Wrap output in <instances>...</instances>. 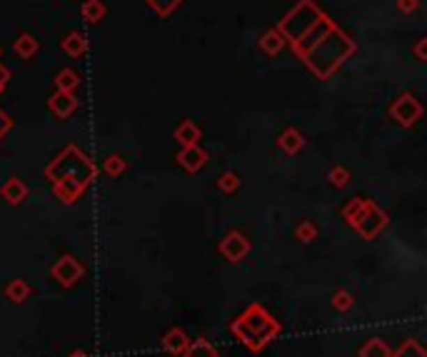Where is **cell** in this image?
I'll return each instance as SVG.
<instances>
[{
  "mask_svg": "<svg viewBox=\"0 0 427 357\" xmlns=\"http://www.w3.org/2000/svg\"><path fill=\"white\" fill-rule=\"evenodd\" d=\"M175 160H178V165L183 167V170H188V173H197V170L208 162V153H205L200 145H185V148H180Z\"/></svg>",
  "mask_w": 427,
  "mask_h": 357,
  "instance_id": "obj_11",
  "label": "cell"
},
{
  "mask_svg": "<svg viewBox=\"0 0 427 357\" xmlns=\"http://www.w3.org/2000/svg\"><path fill=\"white\" fill-rule=\"evenodd\" d=\"M360 357H390V347L382 340H370L368 345L360 350Z\"/></svg>",
  "mask_w": 427,
  "mask_h": 357,
  "instance_id": "obj_24",
  "label": "cell"
},
{
  "mask_svg": "<svg viewBox=\"0 0 427 357\" xmlns=\"http://www.w3.org/2000/svg\"><path fill=\"white\" fill-rule=\"evenodd\" d=\"M185 357H218V352L208 340H195V342H188Z\"/></svg>",
  "mask_w": 427,
  "mask_h": 357,
  "instance_id": "obj_21",
  "label": "cell"
},
{
  "mask_svg": "<svg viewBox=\"0 0 427 357\" xmlns=\"http://www.w3.org/2000/svg\"><path fill=\"white\" fill-rule=\"evenodd\" d=\"M80 88V75L73 68H63L55 75V90H66V93H75Z\"/></svg>",
  "mask_w": 427,
  "mask_h": 357,
  "instance_id": "obj_19",
  "label": "cell"
},
{
  "mask_svg": "<svg viewBox=\"0 0 427 357\" xmlns=\"http://www.w3.org/2000/svg\"><path fill=\"white\" fill-rule=\"evenodd\" d=\"M285 45H287V40L280 36L278 28L265 30V33L260 36V40H257V48H260L262 53L267 55V58H275V55H280L285 50Z\"/></svg>",
  "mask_w": 427,
  "mask_h": 357,
  "instance_id": "obj_12",
  "label": "cell"
},
{
  "mask_svg": "<svg viewBox=\"0 0 427 357\" xmlns=\"http://www.w3.org/2000/svg\"><path fill=\"white\" fill-rule=\"evenodd\" d=\"M412 55L417 63H427V38H417V43L412 45Z\"/></svg>",
  "mask_w": 427,
  "mask_h": 357,
  "instance_id": "obj_31",
  "label": "cell"
},
{
  "mask_svg": "<svg viewBox=\"0 0 427 357\" xmlns=\"http://www.w3.org/2000/svg\"><path fill=\"white\" fill-rule=\"evenodd\" d=\"M387 113H390V118L395 120L398 126L412 128L417 120L425 115V107H422V102L415 98V93H407V90H405V93H400V96L390 102Z\"/></svg>",
  "mask_w": 427,
  "mask_h": 357,
  "instance_id": "obj_6",
  "label": "cell"
},
{
  "mask_svg": "<svg viewBox=\"0 0 427 357\" xmlns=\"http://www.w3.org/2000/svg\"><path fill=\"white\" fill-rule=\"evenodd\" d=\"M343 218L350 222L365 240H375L380 232L390 225L387 213H382L373 200H365V197H352L350 203L343 208Z\"/></svg>",
  "mask_w": 427,
  "mask_h": 357,
  "instance_id": "obj_4",
  "label": "cell"
},
{
  "mask_svg": "<svg viewBox=\"0 0 427 357\" xmlns=\"http://www.w3.org/2000/svg\"><path fill=\"white\" fill-rule=\"evenodd\" d=\"M80 15H83L85 23L90 25H98L105 20L107 15V6L103 0H83V6H80Z\"/></svg>",
  "mask_w": 427,
  "mask_h": 357,
  "instance_id": "obj_18",
  "label": "cell"
},
{
  "mask_svg": "<svg viewBox=\"0 0 427 357\" xmlns=\"http://www.w3.org/2000/svg\"><path fill=\"white\" fill-rule=\"evenodd\" d=\"M0 195H3V200H8L10 205H20L25 197H28V185H25L20 178H10L3 188H0Z\"/></svg>",
  "mask_w": 427,
  "mask_h": 357,
  "instance_id": "obj_17",
  "label": "cell"
},
{
  "mask_svg": "<svg viewBox=\"0 0 427 357\" xmlns=\"http://www.w3.org/2000/svg\"><path fill=\"white\" fill-rule=\"evenodd\" d=\"M218 188H220L223 192H227V195H230V192H235L237 188H240V178H237V175L232 173V170H227V173L220 175Z\"/></svg>",
  "mask_w": 427,
  "mask_h": 357,
  "instance_id": "obj_28",
  "label": "cell"
},
{
  "mask_svg": "<svg viewBox=\"0 0 427 357\" xmlns=\"http://www.w3.org/2000/svg\"><path fill=\"white\" fill-rule=\"evenodd\" d=\"M103 170H105V175H110V178H120V175L128 170V160H123L120 155H107L105 162H103Z\"/></svg>",
  "mask_w": 427,
  "mask_h": 357,
  "instance_id": "obj_23",
  "label": "cell"
},
{
  "mask_svg": "<svg viewBox=\"0 0 427 357\" xmlns=\"http://www.w3.org/2000/svg\"><path fill=\"white\" fill-rule=\"evenodd\" d=\"M332 305H335V310L345 312V310H347V307L352 305V298H350V295H347L345 290H340V292H335V300H332Z\"/></svg>",
  "mask_w": 427,
  "mask_h": 357,
  "instance_id": "obj_32",
  "label": "cell"
},
{
  "mask_svg": "<svg viewBox=\"0 0 427 357\" xmlns=\"http://www.w3.org/2000/svg\"><path fill=\"white\" fill-rule=\"evenodd\" d=\"M70 357H90V355H85V352H80V350H77V352H73Z\"/></svg>",
  "mask_w": 427,
  "mask_h": 357,
  "instance_id": "obj_34",
  "label": "cell"
},
{
  "mask_svg": "<svg viewBox=\"0 0 427 357\" xmlns=\"http://www.w3.org/2000/svg\"><path fill=\"white\" fill-rule=\"evenodd\" d=\"M180 3H183V0H145V6H148L158 18H167V15H172V13L180 8Z\"/></svg>",
  "mask_w": 427,
  "mask_h": 357,
  "instance_id": "obj_20",
  "label": "cell"
},
{
  "mask_svg": "<svg viewBox=\"0 0 427 357\" xmlns=\"http://www.w3.org/2000/svg\"><path fill=\"white\" fill-rule=\"evenodd\" d=\"M322 15H325V10H322L315 0H300L295 8H290V10L278 20L275 28H278L280 36L287 40V45H292V43L300 40Z\"/></svg>",
  "mask_w": 427,
  "mask_h": 357,
  "instance_id": "obj_5",
  "label": "cell"
},
{
  "mask_svg": "<svg viewBox=\"0 0 427 357\" xmlns=\"http://www.w3.org/2000/svg\"><path fill=\"white\" fill-rule=\"evenodd\" d=\"M88 48H90V43L80 30H73V33H68V36L60 40V50L68 53L70 58H83V55L88 53Z\"/></svg>",
  "mask_w": 427,
  "mask_h": 357,
  "instance_id": "obj_13",
  "label": "cell"
},
{
  "mask_svg": "<svg viewBox=\"0 0 427 357\" xmlns=\"http://www.w3.org/2000/svg\"><path fill=\"white\" fill-rule=\"evenodd\" d=\"M355 53H357V40H352L350 33H345L335 23L320 40L315 43L313 48H308L303 55H297V58L303 60L305 66H308V70L317 80H330Z\"/></svg>",
  "mask_w": 427,
  "mask_h": 357,
  "instance_id": "obj_2",
  "label": "cell"
},
{
  "mask_svg": "<svg viewBox=\"0 0 427 357\" xmlns=\"http://www.w3.org/2000/svg\"><path fill=\"white\" fill-rule=\"evenodd\" d=\"M95 175H98L95 162L77 145L63 148L53 158V162L45 167V178L53 185L55 197L66 205L75 203L77 197L88 190Z\"/></svg>",
  "mask_w": 427,
  "mask_h": 357,
  "instance_id": "obj_1",
  "label": "cell"
},
{
  "mask_svg": "<svg viewBox=\"0 0 427 357\" xmlns=\"http://www.w3.org/2000/svg\"><path fill=\"white\" fill-rule=\"evenodd\" d=\"M40 50V40H38L33 33H20L13 43V53L18 55L20 60H33Z\"/></svg>",
  "mask_w": 427,
  "mask_h": 357,
  "instance_id": "obj_15",
  "label": "cell"
},
{
  "mask_svg": "<svg viewBox=\"0 0 427 357\" xmlns=\"http://www.w3.org/2000/svg\"><path fill=\"white\" fill-rule=\"evenodd\" d=\"M278 148L287 155H297L305 148V135L297 128H285L278 135Z\"/></svg>",
  "mask_w": 427,
  "mask_h": 357,
  "instance_id": "obj_14",
  "label": "cell"
},
{
  "mask_svg": "<svg viewBox=\"0 0 427 357\" xmlns=\"http://www.w3.org/2000/svg\"><path fill=\"white\" fill-rule=\"evenodd\" d=\"M6 295H8V298H10V300H15V303H23V300L30 295L28 282H25V280H13L10 285H8Z\"/></svg>",
  "mask_w": 427,
  "mask_h": 357,
  "instance_id": "obj_25",
  "label": "cell"
},
{
  "mask_svg": "<svg viewBox=\"0 0 427 357\" xmlns=\"http://www.w3.org/2000/svg\"><path fill=\"white\" fill-rule=\"evenodd\" d=\"M47 107L58 120H68L77 110L75 93H66V90H55L53 96L47 98Z\"/></svg>",
  "mask_w": 427,
  "mask_h": 357,
  "instance_id": "obj_10",
  "label": "cell"
},
{
  "mask_svg": "<svg viewBox=\"0 0 427 357\" xmlns=\"http://www.w3.org/2000/svg\"><path fill=\"white\" fill-rule=\"evenodd\" d=\"M232 333L243 340L250 350H260L270 340H275V335L280 333V325L260 305H253V307H248V312H243L232 322Z\"/></svg>",
  "mask_w": 427,
  "mask_h": 357,
  "instance_id": "obj_3",
  "label": "cell"
},
{
  "mask_svg": "<svg viewBox=\"0 0 427 357\" xmlns=\"http://www.w3.org/2000/svg\"><path fill=\"white\" fill-rule=\"evenodd\" d=\"M53 278L60 282V285L70 287V285H75L80 278H83V265H80V262H77L73 255H63L53 265Z\"/></svg>",
  "mask_w": 427,
  "mask_h": 357,
  "instance_id": "obj_8",
  "label": "cell"
},
{
  "mask_svg": "<svg viewBox=\"0 0 427 357\" xmlns=\"http://www.w3.org/2000/svg\"><path fill=\"white\" fill-rule=\"evenodd\" d=\"M3 90H6V88H0V93H3Z\"/></svg>",
  "mask_w": 427,
  "mask_h": 357,
  "instance_id": "obj_35",
  "label": "cell"
},
{
  "mask_svg": "<svg viewBox=\"0 0 427 357\" xmlns=\"http://www.w3.org/2000/svg\"><path fill=\"white\" fill-rule=\"evenodd\" d=\"M0 53H3V50H0Z\"/></svg>",
  "mask_w": 427,
  "mask_h": 357,
  "instance_id": "obj_36",
  "label": "cell"
},
{
  "mask_svg": "<svg viewBox=\"0 0 427 357\" xmlns=\"http://www.w3.org/2000/svg\"><path fill=\"white\" fill-rule=\"evenodd\" d=\"M422 0H395V8H398L400 15H412L415 10H420Z\"/></svg>",
  "mask_w": 427,
  "mask_h": 357,
  "instance_id": "obj_30",
  "label": "cell"
},
{
  "mask_svg": "<svg viewBox=\"0 0 427 357\" xmlns=\"http://www.w3.org/2000/svg\"><path fill=\"white\" fill-rule=\"evenodd\" d=\"M395 357H425V350L420 347V342H415V340H407L403 347H400L398 352H395Z\"/></svg>",
  "mask_w": 427,
  "mask_h": 357,
  "instance_id": "obj_29",
  "label": "cell"
},
{
  "mask_svg": "<svg viewBox=\"0 0 427 357\" xmlns=\"http://www.w3.org/2000/svg\"><path fill=\"white\" fill-rule=\"evenodd\" d=\"M200 135H202L200 126H197L195 120H190V118H185L183 123L175 128V132H172V137L180 143V148H185V145H197Z\"/></svg>",
  "mask_w": 427,
  "mask_h": 357,
  "instance_id": "obj_16",
  "label": "cell"
},
{
  "mask_svg": "<svg viewBox=\"0 0 427 357\" xmlns=\"http://www.w3.org/2000/svg\"><path fill=\"white\" fill-rule=\"evenodd\" d=\"M10 130H13V118L0 107V140H3Z\"/></svg>",
  "mask_w": 427,
  "mask_h": 357,
  "instance_id": "obj_33",
  "label": "cell"
},
{
  "mask_svg": "<svg viewBox=\"0 0 427 357\" xmlns=\"http://www.w3.org/2000/svg\"><path fill=\"white\" fill-rule=\"evenodd\" d=\"M218 250H220V255L225 257V260L240 262V260H243V257L250 252V240L245 238L243 232L232 230V232H227L225 238L220 240Z\"/></svg>",
  "mask_w": 427,
  "mask_h": 357,
  "instance_id": "obj_7",
  "label": "cell"
},
{
  "mask_svg": "<svg viewBox=\"0 0 427 357\" xmlns=\"http://www.w3.org/2000/svg\"><path fill=\"white\" fill-rule=\"evenodd\" d=\"M332 25H335V20H332L330 15H327V13H325V15H322V18L317 20V23H315L313 28H310L308 33H305V36L300 38V40H295V43H292V45H290V48H292V53H295V55H303L305 50H308V48H313L315 43H317L322 36H325V33L332 28Z\"/></svg>",
  "mask_w": 427,
  "mask_h": 357,
  "instance_id": "obj_9",
  "label": "cell"
},
{
  "mask_svg": "<svg viewBox=\"0 0 427 357\" xmlns=\"http://www.w3.org/2000/svg\"><path fill=\"white\" fill-rule=\"evenodd\" d=\"M295 238L300 240V243H313V240L317 238V227H315V222H310V220L300 222V225L295 227Z\"/></svg>",
  "mask_w": 427,
  "mask_h": 357,
  "instance_id": "obj_26",
  "label": "cell"
},
{
  "mask_svg": "<svg viewBox=\"0 0 427 357\" xmlns=\"http://www.w3.org/2000/svg\"><path fill=\"white\" fill-rule=\"evenodd\" d=\"M163 347H165L167 352H185V347H188V337H185L180 330H172V333L165 335V340H163Z\"/></svg>",
  "mask_w": 427,
  "mask_h": 357,
  "instance_id": "obj_22",
  "label": "cell"
},
{
  "mask_svg": "<svg viewBox=\"0 0 427 357\" xmlns=\"http://www.w3.org/2000/svg\"><path fill=\"white\" fill-rule=\"evenodd\" d=\"M330 183L335 188H345V185L350 183V170L345 165H332L330 167Z\"/></svg>",
  "mask_w": 427,
  "mask_h": 357,
  "instance_id": "obj_27",
  "label": "cell"
}]
</instances>
